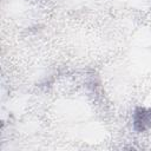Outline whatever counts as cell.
I'll list each match as a JSON object with an SVG mask.
<instances>
[{
    "mask_svg": "<svg viewBox=\"0 0 151 151\" xmlns=\"http://www.w3.org/2000/svg\"><path fill=\"white\" fill-rule=\"evenodd\" d=\"M133 125L137 131H145L151 125V109L138 107L133 114Z\"/></svg>",
    "mask_w": 151,
    "mask_h": 151,
    "instance_id": "6da1fadb",
    "label": "cell"
}]
</instances>
